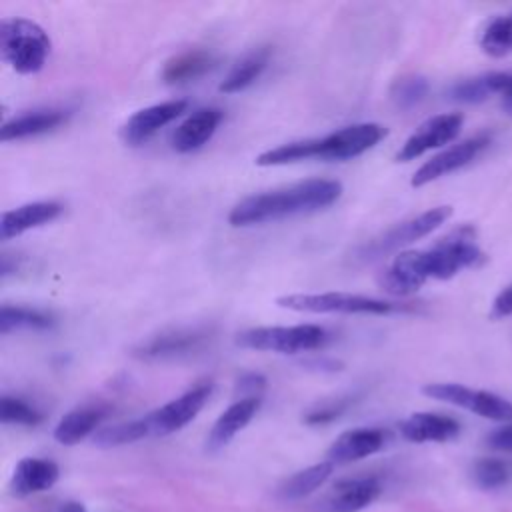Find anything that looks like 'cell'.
Returning a JSON list of instances; mask_svg holds the SVG:
<instances>
[{"label": "cell", "instance_id": "1", "mask_svg": "<svg viewBox=\"0 0 512 512\" xmlns=\"http://www.w3.org/2000/svg\"><path fill=\"white\" fill-rule=\"evenodd\" d=\"M484 254L476 244L472 226H460L440 238L428 250L400 252L380 274V286L396 296L416 292L426 280H448L464 268L482 262Z\"/></svg>", "mask_w": 512, "mask_h": 512}, {"label": "cell", "instance_id": "2", "mask_svg": "<svg viewBox=\"0 0 512 512\" xmlns=\"http://www.w3.org/2000/svg\"><path fill=\"white\" fill-rule=\"evenodd\" d=\"M340 194L342 184L338 180L308 178L284 188L242 198L230 210L228 222L232 226H252L294 214H306L334 204Z\"/></svg>", "mask_w": 512, "mask_h": 512}, {"label": "cell", "instance_id": "3", "mask_svg": "<svg viewBox=\"0 0 512 512\" xmlns=\"http://www.w3.org/2000/svg\"><path fill=\"white\" fill-rule=\"evenodd\" d=\"M388 134L386 126L376 122H360L344 126L322 138H310L300 142H288L256 156L258 166H280L298 160L324 158V160H348L374 148Z\"/></svg>", "mask_w": 512, "mask_h": 512}, {"label": "cell", "instance_id": "4", "mask_svg": "<svg viewBox=\"0 0 512 512\" xmlns=\"http://www.w3.org/2000/svg\"><path fill=\"white\" fill-rule=\"evenodd\" d=\"M0 52L18 74H36L48 60L50 38L28 18H4L0 22Z\"/></svg>", "mask_w": 512, "mask_h": 512}, {"label": "cell", "instance_id": "5", "mask_svg": "<svg viewBox=\"0 0 512 512\" xmlns=\"http://www.w3.org/2000/svg\"><path fill=\"white\" fill-rule=\"evenodd\" d=\"M328 342V332L316 324L296 326H258L236 336V344L260 352L298 354L318 350Z\"/></svg>", "mask_w": 512, "mask_h": 512}, {"label": "cell", "instance_id": "6", "mask_svg": "<svg viewBox=\"0 0 512 512\" xmlns=\"http://www.w3.org/2000/svg\"><path fill=\"white\" fill-rule=\"evenodd\" d=\"M280 308L294 312H312V314H390L404 310V306L386 302L372 296L350 294V292H320V294H286L276 298Z\"/></svg>", "mask_w": 512, "mask_h": 512}, {"label": "cell", "instance_id": "7", "mask_svg": "<svg viewBox=\"0 0 512 512\" xmlns=\"http://www.w3.org/2000/svg\"><path fill=\"white\" fill-rule=\"evenodd\" d=\"M450 216H452V206H436V208H430L414 218H408V220L388 228L380 236L372 238L364 246H360L358 258L360 260H376V258H382L384 254L396 252V250L428 236L430 232L440 228Z\"/></svg>", "mask_w": 512, "mask_h": 512}, {"label": "cell", "instance_id": "8", "mask_svg": "<svg viewBox=\"0 0 512 512\" xmlns=\"http://www.w3.org/2000/svg\"><path fill=\"white\" fill-rule=\"evenodd\" d=\"M422 392L434 400L460 406V408L470 410L482 418H490V420H498V422H512V402H508L506 398H502L498 394L468 388V386L454 384V382L426 384L422 388Z\"/></svg>", "mask_w": 512, "mask_h": 512}, {"label": "cell", "instance_id": "9", "mask_svg": "<svg viewBox=\"0 0 512 512\" xmlns=\"http://www.w3.org/2000/svg\"><path fill=\"white\" fill-rule=\"evenodd\" d=\"M212 382H200L194 388L186 390L178 398L162 404L154 412L146 414V422L150 428V436H166L178 432L188 422H192L198 412L204 408L212 394Z\"/></svg>", "mask_w": 512, "mask_h": 512}, {"label": "cell", "instance_id": "10", "mask_svg": "<svg viewBox=\"0 0 512 512\" xmlns=\"http://www.w3.org/2000/svg\"><path fill=\"white\" fill-rule=\"evenodd\" d=\"M212 340L210 328H178L154 334L142 340L134 350L132 356L140 360H166L188 356L202 350Z\"/></svg>", "mask_w": 512, "mask_h": 512}, {"label": "cell", "instance_id": "11", "mask_svg": "<svg viewBox=\"0 0 512 512\" xmlns=\"http://www.w3.org/2000/svg\"><path fill=\"white\" fill-rule=\"evenodd\" d=\"M462 122H464V116L458 112L438 114V116L428 118L406 138L402 148L396 152V160L408 162V160L422 156L424 152H428L432 148L448 144L450 140H454L458 136Z\"/></svg>", "mask_w": 512, "mask_h": 512}, {"label": "cell", "instance_id": "12", "mask_svg": "<svg viewBox=\"0 0 512 512\" xmlns=\"http://www.w3.org/2000/svg\"><path fill=\"white\" fill-rule=\"evenodd\" d=\"M490 144V136L486 134H480V136H474V138H468L464 142H458L446 150H442L440 154L432 156L430 160H426L412 176L410 184L412 186H424V184H430L466 164H470L486 146Z\"/></svg>", "mask_w": 512, "mask_h": 512}, {"label": "cell", "instance_id": "13", "mask_svg": "<svg viewBox=\"0 0 512 512\" xmlns=\"http://www.w3.org/2000/svg\"><path fill=\"white\" fill-rule=\"evenodd\" d=\"M186 108V100H168L146 106L126 120V124L122 126V140L130 146H138L146 142L150 136H154L160 128L176 120L182 112H186Z\"/></svg>", "mask_w": 512, "mask_h": 512}, {"label": "cell", "instance_id": "14", "mask_svg": "<svg viewBox=\"0 0 512 512\" xmlns=\"http://www.w3.org/2000/svg\"><path fill=\"white\" fill-rule=\"evenodd\" d=\"M386 442V432L380 428H354L342 432L328 448L332 464H348L372 456Z\"/></svg>", "mask_w": 512, "mask_h": 512}, {"label": "cell", "instance_id": "15", "mask_svg": "<svg viewBox=\"0 0 512 512\" xmlns=\"http://www.w3.org/2000/svg\"><path fill=\"white\" fill-rule=\"evenodd\" d=\"M60 214H62V204L54 200L28 202L14 210H6L0 220V238L10 240L14 236L24 234L26 230H32L56 220Z\"/></svg>", "mask_w": 512, "mask_h": 512}, {"label": "cell", "instance_id": "16", "mask_svg": "<svg viewBox=\"0 0 512 512\" xmlns=\"http://www.w3.org/2000/svg\"><path fill=\"white\" fill-rule=\"evenodd\" d=\"M400 434L410 442H448L460 434V424L452 416L436 412H416L400 422Z\"/></svg>", "mask_w": 512, "mask_h": 512}, {"label": "cell", "instance_id": "17", "mask_svg": "<svg viewBox=\"0 0 512 512\" xmlns=\"http://www.w3.org/2000/svg\"><path fill=\"white\" fill-rule=\"evenodd\" d=\"M222 116L224 114L220 108H200V110L192 112L172 132V138H170L172 148L176 152H192V150L200 148L214 136L216 128L222 122Z\"/></svg>", "mask_w": 512, "mask_h": 512}, {"label": "cell", "instance_id": "18", "mask_svg": "<svg viewBox=\"0 0 512 512\" xmlns=\"http://www.w3.org/2000/svg\"><path fill=\"white\" fill-rule=\"evenodd\" d=\"M60 476L58 464L46 458H22L12 474L10 488L18 498L44 492L56 484Z\"/></svg>", "mask_w": 512, "mask_h": 512}, {"label": "cell", "instance_id": "19", "mask_svg": "<svg viewBox=\"0 0 512 512\" xmlns=\"http://www.w3.org/2000/svg\"><path fill=\"white\" fill-rule=\"evenodd\" d=\"M260 398H240L234 404H230L214 422V426L208 432L206 448L208 450H220L224 448L246 424L256 416L260 408Z\"/></svg>", "mask_w": 512, "mask_h": 512}, {"label": "cell", "instance_id": "20", "mask_svg": "<svg viewBox=\"0 0 512 512\" xmlns=\"http://www.w3.org/2000/svg\"><path fill=\"white\" fill-rule=\"evenodd\" d=\"M66 120H68L66 110L48 108V110L26 112V114H20V116L2 124L0 140L10 142V140H22V138L38 136V134H44V132H50V130L62 126Z\"/></svg>", "mask_w": 512, "mask_h": 512}, {"label": "cell", "instance_id": "21", "mask_svg": "<svg viewBox=\"0 0 512 512\" xmlns=\"http://www.w3.org/2000/svg\"><path fill=\"white\" fill-rule=\"evenodd\" d=\"M380 482L368 478H348L334 486L330 498V512H358L372 504L380 494Z\"/></svg>", "mask_w": 512, "mask_h": 512}, {"label": "cell", "instance_id": "22", "mask_svg": "<svg viewBox=\"0 0 512 512\" xmlns=\"http://www.w3.org/2000/svg\"><path fill=\"white\" fill-rule=\"evenodd\" d=\"M104 416H106V410L100 406H82V408L70 410L56 424L54 438L64 446H74L86 436H90L92 432H96Z\"/></svg>", "mask_w": 512, "mask_h": 512}, {"label": "cell", "instance_id": "23", "mask_svg": "<svg viewBox=\"0 0 512 512\" xmlns=\"http://www.w3.org/2000/svg\"><path fill=\"white\" fill-rule=\"evenodd\" d=\"M508 76L510 74H504V72H488V74L460 80L450 88V98L466 104L484 102L486 98L504 92Z\"/></svg>", "mask_w": 512, "mask_h": 512}, {"label": "cell", "instance_id": "24", "mask_svg": "<svg viewBox=\"0 0 512 512\" xmlns=\"http://www.w3.org/2000/svg\"><path fill=\"white\" fill-rule=\"evenodd\" d=\"M214 56L210 52L204 50H188L182 52L174 58H170L164 64L162 70V78L168 84H182L194 78H200L202 74H206L212 66H214Z\"/></svg>", "mask_w": 512, "mask_h": 512}, {"label": "cell", "instance_id": "25", "mask_svg": "<svg viewBox=\"0 0 512 512\" xmlns=\"http://www.w3.org/2000/svg\"><path fill=\"white\" fill-rule=\"evenodd\" d=\"M332 470H334V464L330 460L298 470L280 486V496L284 500H300L304 496H310L330 478Z\"/></svg>", "mask_w": 512, "mask_h": 512}, {"label": "cell", "instance_id": "26", "mask_svg": "<svg viewBox=\"0 0 512 512\" xmlns=\"http://www.w3.org/2000/svg\"><path fill=\"white\" fill-rule=\"evenodd\" d=\"M268 58H270L268 48H258V50H252L250 54H246L222 80L220 92L234 94V92L248 88L264 72V68L268 66Z\"/></svg>", "mask_w": 512, "mask_h": 512}, {"label": "cell", "instance_id": "27", "mask_svg": "<svg viewBox=\"0 0 512 512\" xmlns=\"http://www.w3.org/2000/svg\"><path fill=\"white\" fill-rule=\"evenodd\" d=\"M54 326L52 314L38 310V308H28V306H12L4 304L0 308V332L8 334L12 330H48Z\"/></svg>", "mask_w": 512, "mask_h": 512}, {"label": "cell", "instance_id": "28", "mask_svg": "<svg viewBox=\"0 0 512 512\" xmlns=\"http://www.w3.org/2000/svg\"><path fill=\"white\" fill-rule=\"evenodd\" d=\"M150 436V428L146 418H138V420H130V422H118L112 426H104L98 428L92 436L96 446L102 448H114V446H124V444H132L138 442L142 438Z\"/></svg>", "mask_w": 512, "mask_h": 512}, {"label": "cell", "instance_id": "29", "mask_svg": "<svg viewBox=\"0 0 512 512\" xmlns=\"http://www.w3.org/2000/svg\"><path fill=\"white\" fill-rule=\"evenodd\" d=\"M480 48L494 58L512 54V10L486 24L480 36Z\"/></svg>", "mask_w": 512, "mask_h": 512}, {"label": "cell", "instance_id": "30", "mask_svg": "<svg viewBox=\"0 0 512 512\" xmlns=\"http://www.w3.org/2000/svg\"><path fill=\"white\" fill-rule=\"evenodd\" d=\"M430 90V84L424 76H416V74H410V76H404V78H398L390 90V96L392 100L396 102L398 108H412L416 104H420L426 94Z\"/></svg>", "mask_w": 512, "mask_h": 512}, {"label": "cell", "instance_id": "31", "mask_svg": "<svg viewBox=\"0 0 512 512\" xmlns=\"http://www.w3.org/2000/svg\"><path fill=\"white\" fill-rule=\"evenodd\" d=\"M472 478L484 490L500 488L510 480V466L498 458H480L472 466Z\"/></svg>", "mask_w": 512, "mask_h": 512}, {"label": "cell", "instance_id": "32", "mask_svg": "<svg viewBox=\"0 0 512 512\" xmlns=\"http://www.w3.org/2000/svg\"><path fill=\"white\" fill-rule=\"evenodd\" d=\"M0 420L4 424H22V426H36L42 420V414L16 396H2L0 398Z\"/></svg>", "mask_w": 512, "mask_h": 512}, {"label": "cell", "instance_id": "33", "mask_svg": "<svg viewBox=\"0 0 512 512\" xmlns=\"http://www.w3.org/2000/svg\"><path fill=\"white\" fill-rule=\"evenodd\" d=\"M350 400L348 398H340V400H334V402H328V404H322L318 408H314L312 412H308L304 416V422L310 424V426H318V424H328L332 420H336L346 408H348Z\"/></svg>", "mask_w": 512, "mask_h": 512}, {"label": "cell", "instance_id": "34", "mask_svg": "<svg viewBox=\"0 0 512 512\" xmlns=\"http://www.w3.org/2000/svg\"><path fill=\"white\" fill-rule=\"evenodd\" d=\"M266 378L260 372H246L236 380V392L244 394L242 398H256L260 390H264Z\"/></svg>", "mask_w": 512, "mask_h": 512}, {"label": "cell", "instance_id": "35", "mask_svg": "<svg viewBox=\"0 0 512 512\" xmlns=\"http://www.w3.org/2000/svg\"><path fill=\"white\" fill-rule=\"evenodd\" d=\"M486 444L498 452H512V422L502 424L486 436Z\"/></svg>", "mask_w": 512, "mask_h": 512}, {"label": "cell", "instance_id": "36", "mask_svg": "<svg viewBox=\"0 0 512 512\" xmlns=\"http://www.w3.org/2000/svg\"><path fill=\"white\" fill-rule=\"evenodd\" d=\"M512 314V284L506 286L492 304V318H504Z\"/></svg>", "mask_w": 512, "mask_h": 512}, {"label": "cell", "instance_id": "37", "mask_svg": "<svg viewBox=\"0 0 512 512\" xmlns=\"http://www.w3.org/2000/svg\"><path fill=\"white\" fill-rule=\"evenodd\" d=\"M58 512H88V510L84 508V504H82V502L68 500V502H64V504L58 508Z\"/></svg>", "mask_w": 512, "mask_h": 512}, {"label": "cell", "instance_id": "38", "mask_svg": "<svg viewBox=\"0 0 512 512\" xmlns=\"http://www.w3.org/2000/svg\"><path fill=\"white\" fill-rule=\"evenodd\" d=\"M502 96H504V106H506V110L512 112V74L508 76V82H506V88H504Z\"/></svg>", "mask_w": 512, "mask_h": 512}]
</instances>
